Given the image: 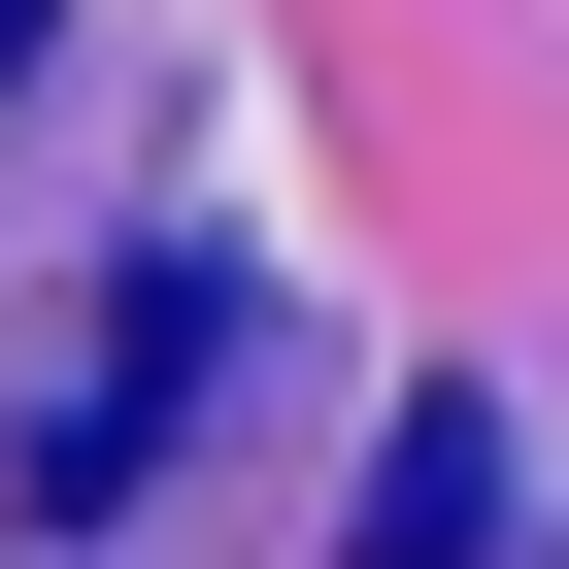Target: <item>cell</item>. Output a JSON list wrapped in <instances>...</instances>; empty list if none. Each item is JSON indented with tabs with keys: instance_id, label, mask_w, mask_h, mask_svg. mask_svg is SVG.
<instances>
[{
	"instance_id": "cell-1",
	"label": "cell",
	"mask_w": 569,
	"mask_h": 569,
	"mask_svg": "<svg viewBox=\"0 0 569 569\" xmlns=\"http://www.w3.org/2000/svg\"><path fill=\"white\" fill-rule=\"evenodd\" d=\"M201 369H234V234H134V268H101V336H68V402H34V536H101V502L168 469Z\"/></svg>"
},
{
	"instance_id": "cell-2",
	"label": "cell",
	"mask_w": 569,
	"mask_h": 569,
	"mask_svg": "<svg viewBox=\"0 0 569 569\" xmlns=\"http://www.w3.org/2000/svg\"><path fill=\"white\" fill-rule=\"evenodd\" d=\"M469 536H502V402H402L369 436V569H469Z\"/></svg>"
}]
</instances>
